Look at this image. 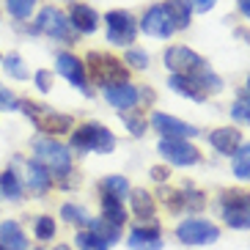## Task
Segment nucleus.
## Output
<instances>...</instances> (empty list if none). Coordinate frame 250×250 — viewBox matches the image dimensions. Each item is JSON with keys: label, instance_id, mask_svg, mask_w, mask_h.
I'll return each mask as SVG.
<instances>
[{"label": "nucleus", "instance_id": "1", "mask_svg": "<svg viewBox=\"0 0 250 250\" xmlns=\"http://www.w3.org/2000/svg\"><path fill=\"white\" fill-rule=\"evenodd\" d=\"M17 110H22L25 116L36 124V129L44 138H55V135H66L74 129V118L69 113L52 110L50 104L33 102V99H17Z\"/></svg>", "mask_w": 250, "mask_h": 250}, {"label": "nucleus", "instance_id": "2", "mask_svg": "<svg viewBox=\"0 0 250 250\" xmlns=\"http://www.w3.org/2000/svg\"><path fill=\"white\" fill-rule=\"evenodd\" d=\"M85 74H88V83L94 85H102V88H110L118 83H129V69L121 58L110 55V52H99L91 50L85 55Z\"/></svg>", "mask_w": 250, "mask_h": 250}, {"label": "nucleus", "instance_id": "3", "mask_svg": "<svg viewBox=\"0 0 250 250\" xmlns=\"http://www.w3.org/2000/svg\"><path fill=\"white\" fill-rule=\"evenodd\" d=\"M69 148L77 151V154H88V151L110 154L113 148H116V135H113L104 124H99V121H88V124H80V126L72 129Z\"/></svg>", "mask_w": 250, "mask_h": 250}, {"label": "nucleus", "instance_id": "4", "mask_svg": "<svg viewBox=\"0 0 250 250\" xmlns=\"http://www.w3.org/2000/svg\"><path fill=\"white\" fill-rule=\"evenodd\" d=\"M33 162H39L42 168L50 170L52 182L61 176H66L69 170H72V151L69 146L58 143L55 138H36L33 140Z\"/></svg>", "mask_w": 250, "mask_h": 250}, {"label": "nucleus", "instance_id": "5", "mask_svg": "<svg viewBox=\"0 0 250 250\" xmlns=\"http://www.w3.org/2000/svg\"><path fill=\"white\" fill-rule=\"evenodd\" d=\"M220 214L226 220L228 228H236V231H248L250 228V192L239 190V187H231V190H223L220 198Z\"/></svg>", "mask_w": 250, "mask_h": 250}, {"label": "nucleus", "instance_id": "6", "mask_svg": "<svg viewBox=\"0 0 250 250\" xmlns=\"http://www.w3.org/2000/svg\"><path fill=\"white\" fill-rule=\"evenodd\" d=\"M30 33H44V36L58 39V42H63V44H72L74 39H77L74 28L69 25L66 11H61V8H55V6H42L39 8L36 25L30 28Z\"/></svg>", "mask_w": 250, "mask_h": 250}, {"label": "nucleus", "instance_id": "7", "mask_svg": "<svg viewBox=\"0 0 250 250\" xmlns=\"http://www.w3.org/2000/svg\"><path fill=\"white\" fill-rule=\"evenodd\" d=\"M104 39L116 47H132L138 39V20L126 8H113L104 14Z\"/></svg>", "mask_w": 250, "mask_h": 250}, {"label": "nucleus", "instance_id": "8", "mask_svg": "<svg viewBox=\"0 0 250 250\" xmlns=\"http://www.w3.org/2000/svg\"><path fill=\"white\" fill-rule=\"evenodd\" d=\"M162 61H165V69H168L170 74H184V77H192V80H195L201 72L209 69L204 55H198L195 50H190V47H184V44L168 47L165 55H162Z\"/></svg>", "mask_w": 250, "mask_h": 250}, {"label": "nucleus", "instance_id": "9", "mask_svg": "<svg viewBox=\"0 0 250 250\" xmlns=\"http://www.w3.org/2000/svg\"><path fill=\"white\" fill-rule=\"evenodd\" d=\"M176 239L182 245H192V248H201V245H214L220 239V228L214 223L204 220V217H187L176 226Z\"/></svg>", "mask_w": 250, "mask_h": 250}, {"label": "nucleus", "instance_id": "10", "mask_svg": "<svg viewBox=\"0 0 250 250\" xmlns=\"http://www.w3.org/2000/svg\"><path fill=\"white\" fill-rule=\"evenodd\" d=\"M157 151L162 154V160L176 165V168H192L201 162V151L192 146L190 140H173V138H160Z\"/></svg>", "mask_w": 250, "mask_h": 250}, {"label": "nucleus", "instance_id": "11", "mask_svg": "<svg viewBox=\"0 0 250 250\" xmlns=\"http://www.w3.org/2000/svg\"><path fill=\"white\" fill-rule=\"evenodd\" d=\"M148 126L160 132V138H173V140H190V138H198V126L187 124L182 118L170 116V113H162L154 110L151 118H148Z\"/></svg>", "mask_w": 250, "mask_h": 250}, {"label": "nucleus", "instance_id": "12", "mask_svg": "<svg viewBox=\"0 0 250 250\" xmlns=\"http://www.w3.org/2000/svg\"><path fill=\"white\" fill-rule=\"evenodd\" d=\"M55 72H58L61 77H66L74 88H80L85 96L94 94V91L88 88L91 83H88V74H85V63H83L74 52L63 50V52H58V55H55Z\"/></svg>", "mask_w": 250, "mask_h": 250}, {"label": "nucleus", "instance_id": "13", "mask_svg": "<svg viewBox=\"0 0 250 250\" xmlns=\"http://www.w3.org/2000/svg\"><path fill=\"white\" fill-rule=\"evenodd\" d=\"M138 30H143V33L151 36V39H170L176 33V28H173V22L168 20L162 3H154V6H148L146 11H143V17L138 20Z\"/></svg>", "mask_w": 250, "mask_h": 250}, {"label": "nucleus", "instance_id": "14", "mask_svg": "<svg viewBox=\"0 0 250 250\" xmlns=\"http://www.w3.org/2000/svg\"><path fill=\"white\" fill-rule=\"evenodd\" d=\"M126 245L132 250H162V228L157 220L140 223L129 231V239Z\"/></svg>", "mask_w": 250, "mask_h": 250}, {"label": "nucleus", "instance_id": "15", "mask_svg": "<svg viewBox=\"0 0 250 250\" xmlns=\"http://www.w3.org/2000/svg\"><path fill=\"white\" fill-rule=\"evenodd\" d=\"M66 17H69V25L74 28V33L91 36V33L99 30V14H96V8L88 6V3H72Z\"/></svg>", "mask_w": 250, "mask_h": 250}, {"label": "nucleus", "instance_id": "16", "mask_svg": "<svg viewBox=\"0 0 250 250\" xmlns=\"http://www.w3.org/2000/svg\"><path fill=\"white\" fill-rule=\"evenodd\" d=\"M104 99H107V104L116 107L118 113H129L132 107H138V102H140V88L132 85V83H118V85L104 88Z\"/></svg>", "mask_w": 250, "mask_h": 250}, {"label": "nucleus", "instance_id": "17", "mask_svg": "<svg viewBox=\"0 0 250 250\" xmlns=\"http://www.w3.org/2000/svg\"><path fill=\"white\" fill-rule=\"evenodd\" d=\"M242 143V129H236V126H217L209 132V146L223 157H234Z\"/></svg>", "mask_w": 250, "mask_h": 250}, {"label": "nucleus", "instance_id": "18", "mask_svg": "<svg viewBox=\"0 0 250 250\" xmlns=\"http://www.w3.org/2000/svg\"><path fill=\"white\" fill-rule=\"evenodd\" d=\"M126 198H129V206H132V214H135V217H140V223L154 220L157 204H154V195H151V192H146L143 187H138V190H129Z\"/></svg>", "mask_w": 250, "mask_h": 250}, {"label": "nucleus", "instance_id": "19", "mask_svg": "<svg viewBox=\"0 0 250 250\" xmlns=\"http://www.w3.org/2000/svg\"><path fill=\"white\" fill-rule=\"evenodd\" d=\"M0 248L3 250H28V236L17 220L0 223Z\"/></svg>", "mask_w": 250, "mask_h": 250}, {"label": "nucleus", "instance_id": "20", "mask_svg": "<svg viewBox=\"0 0 250 250\" xmlns=\"http://www.w3.org/2000/svg\"><path fill=\"white\" fill-rule=\"evenodd\" d=\"M25 182H28V187L33 190V195H44V192H50L52 184H55L50 176V170L42 168V165L33 162V160L25 165Z\"/></svg>", "mask_w": 250, "mask_h": 250}, {"label": "nucleus", "instance_id": "21", "mask_svg": "<svg viewBox=\"0 0 250 250\" xmlns=\"http://www.w3.org/2000/svg\"><path fill=\"white\" fill-rule=\"evenodd\" d=\"M162 8H165V14H168V20L173 22V28H176V30H187V28H190V22H192L190 0H165Z\"/></svg>", "mask_w": 250, "mask_h": 250}, {"label": "nucleus", "instance_id": "22", "mask_svg": "<svg viewBox=\"0 0 250 250\" xmlns=\"http://www.w3.org/2000/svg\"><path fill=\"white\" fill-rule=\"evenodd\" d=\"M168 85L173 94L184 96V99H190V102H204L206 94L201 91V85L192 77H184V74H170L168 77Z\"/></svg>", "mask_w": 250, "mask_h": 250}, {"label": "nucleus", "instance_id": "23", "mask_svg": "<svg viewBox=\"0 0 250 250\" xmlns=\"http://www.w3.org/2000/svg\"><path fill=\"white\" fill-rule=\"evenodd\" d=\"M0 192H3V198H8V201H22L25 184H22V176L17 173L14 165H8V168L0 173Z\"/></svg>", "mask_w": 250, "mask_h": 250}, {"label": "nucleus", "instance_id": "24", "mask_svg": "<svg viewBox=\"0 0 250 250\" xmlns=\"http://www.w3.org/2000/svg\"><path fill=\"white\" fill-rule=\"evenodd\" d=\"M129 190H132V184H129L126 176H121V173H110V176L99 179V192L102 195H110L116 201H124L129 195Z\"/></svg>", "mask_w": 250, "mask_h": 250}, {"label": "nucleus", "instance_id": "25", "mask_svg": "<svg viewBox=\"0 0 250 250\" xmlns=\"http://www.w3.org/2000/svg\"><path fill=\"white\" fill-rule=\"evenodd\" d=\"M231 170L239 182H250V140H245L236 148V154L231 157Z\"/></svg>", "mask_w": 250, "mask_h": 250}, {"label": "nucleus", "instance_id": "26", "mask_svg": "<svg viewBox=\"0 0 250 250\" xmlns=\"http://www.w3.org/2000/svg\"><path fill=\"white\" fill-rule=\"evenodd\" d=\"M102 220H107V223H113V226L121 228L126 223L124 204H121V201H116V198H110V195H102Z\"/></svg>", "mask_w": 250, "mask_h": 250}, {"label": "nucleus", "instance_id": "27", "mask_svg": "<svg viewBox=\"0 0 250 250\" xmlns=\"http://www.w3.org/2000/svg\"><path fill=\"white\" fill-rule=\"evenodd\" d=\"M88 231H94L96 236H102L104 242H107V248L110 245H116L118 239H121V228L118 226H113V223H107V220H96V217H91V223H88Z\"/></svg>", "mask_w": 250, "mask_h": 250}, {"label": "nucleus", "instance_id": "28", "mask_svg": "<svg viewBox=\"0 0 250 250\" xmlns=\"http://www.w3.org/2000/svg\"><path fill=\"white\" fill-rule=\"evenodd\" d=\"M61 217L69 223V226H85L88 228L91 223V214L85 206H77V204H63L61 206Z\"/></svg>", "mask_w": 250, "mask_h": 250}, {"label": "nucleus", "instance_id": "29", "mask_svg": "<svg viewBox=\"0 0 250 250\" xmlns=\"http://www.w3.org/2000/svg\"><path fill=\"white\" fill-rule=\"evenodd\" d=\"M3 69H6V74L14 77V80H28L30 77V72H28V66H25V61H22L20 52H8L6 58H3Z\"/></svg>", "mask_w": 250, "mask_h": 250}, {"label": "nucleus", "instance_id": "30", "mask_svg": "<svg viewBox=\"0 0 250 250\" xmlns=\"http://www.w3.org/2000/svg\"><path fill=\"white\" fill-rule=\"evenodd\" d=\"M33 234H36V239H42V242H52L55 234H58L55 217H50V214H39L36 223H33Z\"/></svg>", "mask_w": 250, "mask_h": 250}, {"label": "nucleus", "instance_id": "31", "mask_svg": "<svg viewBox=\"0 0 250 250\" xmlns=\"http://www.w3.org/2000/svg\"><path fill=\"white\" fill-rule=\"evenodd\" d=\"M121 116V121H124V126L129 129V135L132 138H143L146 135V129H148V121L143 118V113H118Z\"/></svg>", "mask_w": 250, "mask_h": 250}, {"label": "nucleus", "instance_id": "32", "mask_svg": "<svg viewBox=\"0 0 250 250\" xmlns=\"http://www.w3.org/2000/svg\"><path fill=\"white\" fill-rule=\"evenodd\" d=\"M195 83L201 85V91H204L206 96H209V94L214 96V94H220V91H223V77L217 72H212V69L201 72L198 77H195Z\"/></svg>", "mask_w": 250, "mask_h": 250}, {"label": "nucleus", "instance_id": "33", "mask_svg": "<svg viewBox=\"0 0 250 250\" xmlns=\"http://www.w3.org/2000/svg\"><path fill=\"white\" fill-rule=\"evenodd\" d=\"M182 206H184V212H201L206 206V195L201 190H192L190 184L182 190Z\"/></svg>", "mask_w": 250, "mask_h": 250}, {"label": "nucleus", "instance_id": "34", "mask_svg": "<svg viewBox=\"0 0 250 250\" xmlns=\"http://www.w3.org/2000/svg\"><path fill=\"white\" fill-rule=\"evenodd\" d=\"M74 242H77V250H107V242H104L102 236H96L94 231H77L74 236Z\"/></svg>", "mask_w": 250, "mask_h": 250}, {"label": "nucleus", "instance_id": "35", "mask_svg": "<svg viewBox=\"0 0 250 250\" xmlns=\"http://www.w3.org/2000/svg\"><path fill=\"white\" fill-rule=\"evenodd\" d=\"M39 0H6V8H8V14L14 17V20H28L30 14H33V8H36Z\"/></svg>", "mask_w": 250, "mask_h": 250}, {"label": "nucleus", "instance_id": "36", "mask_svg": "<svg viewBox=\"0 0 250 250\" xmlns=\"http://www.w3.org/2000/svg\"><path fill=\"white\" fill-rule=\"evenodd\" d=\"M160 201L165 204V209H168V212H173V214L184 212V206H182V190H173V187H165V184H162V187H160Z\"/></svg>", "mask_w": 250, "mask_h": 250}, {"label": "nucleus", "instance_id": "37", "mask_svg": "<svg viewBox=\"0 0 250 250\" xmlns=\"http://www.w3.org/2000/svg\"><path fill=\"white\" fill-rule=\"evenodd\" d=\"M231 116L239 124H250V94L248 91H242V94L236 96V102L231 104Z\"/></svg>", "mask_w": 250, "mask_h": 250}, {"label": "nucleus", "instance_id": "38", "mask_svg": "<svg viewBox=\"0 0 250 250\" xmlns=\"http://www.w3.org/2000/svg\"><path fill=\"white\" fill-rule=\"evenodd\" d=\"M124 63H129L126 69H138V72H143V69H148V52L140 50V47H129L124 55Z\"/></svg>", "mask_w": 250, "mask_h": 250}, {"label": "nucleus", "instance_id": "39", "mask_svg": "<svg viewBox=\"0 0 250 250\" xmlns=\"http://www.w3.org/2000/svg\"><path fill=\"white\" fill-rule=\"evenodd\" d=\"M33 85H36L42 94H50L52 91V72L50 69H39V72L33 74Z\"/></svg>", "mask_w": 250, "mask_h": 250}, {"label": "nucleus", "instance_id": "40", "mask_svg": "<svg viewBox=\"0 0 250 250\" xmlns=\"http://www.w3.org/2000/svg\"><path fill=\"white\" fill-rule=\"evenodd\" d=\"M0 110H17V96L0 83Z\"/></svg>", "mask_w": 250, "mask_h": 250}, {"label": "nucleus", "instance_id": "41", "mask_svg": "<svg viewBox=\"0 0 250 250\" xmlns=\"http://www.w3.org/2000/svg\"><path fill=\"white\" fill-rule=\"evenodd\" d=\"M148 173H151V179H154V182H168V176H170V168L168 165H151V170H148Z\"/></svg>", "mask_w": 250, "mask_h": 250}, {"label": "nucleus", "instance_id": "42", "mask_svg": "<svg viewBox=\"0 0 250 250\" xmlns=\"http://www.w3.org/2000/svg\"><path fill=\"white\" fill-rule=\"evenodd\" d=\"M192 11H198V14H206V11H212L217 6V0H190Z\"/></svg>", "mask_w": 250, "mask_h": 250}, {"label": "nucleus", "instance_id": "43", "mask_svg": "<svg viewBox=\"0 0 250 250\" xmlns=\"http://www.w3.org/2000/svg\"><path fill=\"white\" fill-rule=\"evenodd\" d=\"M236 8H239V11L250 20V0H236Z\"/></svg>", "mask_w": 250, "mask_h": 250}, {"label": "nucleus", "instance_id": "44", "mask_svg": "<svg viewBox=\"0 0 250 250\" xmlns=\"http://www.w3.org/2000/svg\"><path fill=\"white\" fill-rule=\"evenodd\" d=\"M140 99L151 104V102H154V91H151V88H143V91H140Z\"/></svg>", "mask_w": 250, "mask_h": 250}, {"label": "nucleus", "instance_id": "45", "mask_svg": "<svg viewBox=\"0 0 250 250\" xmlns=\"http://www.w3.org/2000/svg\"><path fill=\"white\" fill-rule=\"evenodd\" d=\"M55 250H72L69 245H55Z\"/></svg>", "mask_w": 250, "mask_h": 250}, {"label": "nucleus", "instance_id": "46", "mask_svg": "<svg viewBox=\"0 0 250 250\" xmlns=\"http://www.w3.org/2000/svg\"><path fill=\"white\" fill-rule=\"evenodd\" d=\"M245 91L250 94V74H248V80H245Z\"/></svg>", "mask_w": 250, "mask_h": 250}, {"label": "nucleus", "instance_id": "47", "mask_svg": "<svg viewBox=\"0 0 250 250\" xmlns=\"http://www.w3.org/2000/svg\"><path fill=\"white\" fill-rule=\"evenodd\" d=\"M33 250H44V248H33Z\"/></svg>", "mask_w": 250, "mask_h": 250}, {"label": "nucleus", "instance_id": "48", "mask_svg": "<svg viewBox=\"0 0 250 250\" xmlns=\"http://www.w3.org/2000/svg\"><path fill=\"white\" fill-rule=\"evenodd\" d=\"M0 61H3V55H0Z\"/></svg>", "mask_w": 250, "mask_h": 250}, {"label": "nucleus", "instance_id": "49", "mask_svg": "<svg viewBox=\"0 0 250 250\" xmlns=\"http://www.w3.org/2000/svg\"><path fill=\"white\" fill-rule=\"evenodd\" d=\"M69 3H74V0H69Z\"/></svg>", "mask_w": 250, "mask_h": 250}, {"label": "nucleus", "instance_id": "50", "mask_svg": "<svg viewBox=\"0 0 250 250\" xmlns=\"http://www.w3.org/2000/svg\"><path fill=\"white\" fill-rule=\"evenodd\" d=\"M0 250H3V248H0Z\"/></svg>", "mask_w": 250, "mask_h": 250}]
</instances>
